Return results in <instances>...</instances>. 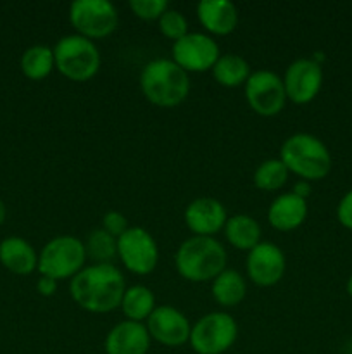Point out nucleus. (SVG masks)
Listing matches in <instances>:
<instances>
[{
    "label": "nucleus",
    "mask_w": 352,
    "mask_h": 354,
    "mask_svg": "<svg viewBox=\"0 0 352 354\" xmlns=\"http://www.w3.org/2000/svg\"><path fill=\"white\" fill-rule=\"evenodd\" d=\"M126 283L123 273L113 263H93L85 266L69 283L72 301L88 313L102 315L117 310L123 301Z\"/></svg>",
    "instance_id": "nucleus-1"
},
{
    "label": "nucleus",
    "mask_w": 352,
    "mask_h": 354,
    "mask_svg": "<svg viewBox=\"0 0 352 354\" xmlns=\"http://www.w3.org/2000/svg\"><path fill=\"white\" fill-rule=\"evenodd\" d=\"M226 249L217 239L193 235L182 242L175 256L179 275L188 282H213L226 268Z\"/></svg>",
    "instance_id": "nucleus-2"
},
{
    "label": "nucleus",
    "mask_w": 352,
    "mask_h": 354,
    "mask_svg": "<svg viewBox=\"0 0 352 354\" xmlns=\"http://www.w3.org/2000/svg\"><path fill=\"white\" fill-rule=\"evenodd\" d=\"M140 88L145 99L157 107H176L188 97L190 78L173 59H154L140 73Z\"/></svg>",
    "instance_id": "nucleus-3"
},
{
    "label": "nucleus",
    "mask_w": 352,
    "mask_h": 354,
    "mask_svg": "<svg viewBox=\"0 0 352 354\" xmlns=\"http://www.w3.org/2000/svg\"><path fill=\"white\" fill-rule=\"evenodd\" d=\"M280 159L290 173L317 182L331 171V154L324 142L311 133H293L280 147Z\"/></svg>",
    "instance_id": "nucleus-4"
},
{
    "label": "nucleus",
    "mask_w": 352,
    "mask_h": 354,
    "mask_svg": "<svg viewBox=\"0 0 352 354\" xmlns=\"http://www.w3.org/2000/svg\"><path fill=\"white\" fill-rule=\"evenodd\" d=\"M55 69L71 82H88L100 69L99 47L81 35H66L55 44Z\"/></svg>",
    "instance_id": "nucleus-5"
},
{
    "label": "nucleus",
    "mask_w": 352,
    "mask_h": 354,
    "mask_svg": "<svg viewBox=\"0 0 352 354\" xmlns=\"http://www.w3.org/2000/svg\"><path fill=\"white\" fill-rule=\"evenodd\" d=\"M85 242L75 235H57L43 245L38 254V272L57 282L78 275L86 263Z\"/></svg>",
    "instance_id": "nucleus-6"
},
{
    "label": "nucleus",
    "mask_w": 352,
    "mask_h": 354,
    "mask_svg": "<svg viewBox=\"0 0 352 354\" xmlns=\"http://www.w3.org/2000/svg\"><path fill=\"white\" fill-rule=\"evenodd\" d=\"M238 337V325L231 315L213 311L192 325L190 346L197 354H224Z\"/></svg>",
    "instance_id": "nucleus-7"
},
{
    "label": "nucleus",
    "mask_w": 352,
    "mask_h": 354,
    "mask_svg": "<svg viewBox=\"0 0 352 354\" xmlns=\"http://www.w3.org/2000/svg\"><path fill=\"white\" fill-rule=\"evenodd\" d=\"M69 21L76 33L93 41L116 31L119 12L109 0H75L69 7Z\"/></svg>",
    "instance_id": "nucleus-8"
},
{
    "label": "nucleus",
    "mask_w": 352,
    "mask_h": 354,
    "mask_svg": "<svg viewBox=\"0 0 352 354\" xmlns=\"http://www.w3.org/2000/svg\"><path fill=\"white\" fill-rule=\"evenodd\" d=\"M117 258L128 272L148 275L159 263V245L150 232L141 227H130L117 239Z\"/></svg>",
    "instance_id": "nucleus-9"
},
{
    "label": "nucleus",
    "mask_w": 352,
    "mask_h": 354,
    "mask_svg": "<svg viewBox=\"0 0 352 354\" xmlns=\"http://www.w3.org/2000/svg\"><path fill=\"white\" fill-rule=\"evenodd\" d=\"M245 99L255 114L264 118L276 116L286 104L283 78L269 69L251 73L245 83Z\"/></svg>",
    "instance_id": "nucleus-10"
},
{
    "label": "nucleus",
    "mask_w": 352,
    "mask_h": 354,
    "mask_svg": "<svg viewBox=\"0 0 352 354\" xmlns=\"http://www.w3.org/2000/svg\"><path fill=\"white\" fill-rule=\"evenodd\" d=\"M173 61L186 73L211 71L219 59V45L213 37L200 31H190L171 47Z\"/></svg>",
    "instance_id": "nucleus-11"
},
{
    "label": "nucleus",
    "mask_w": 352,
    "mask_h": 354,
    "mask_svg": "<svg viewBox=\"0 0 352 354\" xmlns=\"http://www.w3.org/2000/svg\"><path fill=\"white\" fill-rule=\"evenodd\" d=\"M283 85H285L286 99L292 100L293 104L304 106L313 102L323 86V68L311 57L295 59L286 68Z\"/></svg>",
    "instance_id": "nucleus-12"
},
{
    "label": "nucleus",
    "mask_w": 352,
    "mask_h": 354,
    "mask_svg": "<svg viewBox=\"0 0 352 354\" xmlns=\"http://www.w3.org/2000/svg\"><path fill=\"white\" fill-rule=\"evenodd\" d=\"M145 327H147L150 339L166 348H179V346L186 344L190 341V332H192L188 318L169 304L155 308L154 313L148 317Z\"/></svg>",
    "instance_id": "nucleus-13"
},
{
    "label": "nucleus",
    "mask_w": 352,
    "mask_h": 354,
    "mask_svg": "<svg viewBox=\"0 0 352 354\" xmlns=\"http://www.w3.org/2000/svg\"><path fill=\"white\" fill-rule=\"evenodd\" d=\"M286 258L273 242H259L247 254V275L255 286L273 287L283 279Z\"/></svg>",
    "instance_id": "nucleus-14"
},
{
    "label": "nucleus",
    "mask_w": 352,
    "mask_h": 354,
    "mask_svg": "<svg viewBox=\"0 0 352 354\" xmlns=\"http://www.w3.org/2000/svg\"><path fill=\"white\" fill-rule=\"evenodd\" d=\"M185 225L195 235L213 237L217 232L223 230L226 225L228 214L223 204L213 197H199L186 206Z\"/></svg>",
    "instance_id": "nucleus-15"
},
{
    "label": "nucleus",
    "mask_w": 352,
    "mask_h": 354,
    "mask_svg": "<svg viewBox=\"0 0 352 354\" xmlns=\"http://www.w3.org/2000/svg\"><path fill=\"white\" fill-rule=\"evenodd\" d=\"M150 335L145 324L123 320L114 325L104 342L106 354H147L150 349Z\"/></svg>",
    "instance_id": "nucleus-16"
},
{
    "label": "nucleus",
    "mask_w": 352,
    "mask_h": 354,
    "mask_svg": "<svg viewBox=\"0 0 352 354\" xmlns=\"http://www.w3.org/2000/svg\"><path fill=\"white\" fill-rule=\"evenodd\" d=\"M197 17L209 33L217 37L233 33L238 24V10L230 0H200Z\"/></svg>",
    "instance_id": "nucleus-17"
},
{
    "label": "nucleus",
    "mask_w": 352,
    "mask_h": 354,
    "mask_svg": "<svg viewBox=\"0 0 352 354\" xmlns=\"http://www.w3.org/2000/svg\"><path fill=\"white\" fill-rule=\"evenodd\" d=\"M307 218V201L292 192L280 194L269 204L268 221L280 232H292L299 228Z\"/></svg>",
    "instance_id": "nucleus-18"
},
{
    "label": "nucleus",
    "mask_w": 352,
    "mask_h": 354,
    "mask_svg": "<svg viewBox=\"0 0 352 354\" xmlns=\"http://www.w3.org/2000/svg\"><path fill=\"white\" fill-rule=\"evenodd\" d=\"M0 263L14 275L24 277L38 268V254L24 239L7 237L0 242Z\"/></svg>",
    "instance_id": "nucleus-19"
},
{
    "label": "nucleus",
    "mask_w": 352,
    "mask_h": 354,
    "mask_svg": "<svg viewBox=\"0 0 352 354\" xmlns=\"http://www.w3.org/2000/svg\"><path fill=\"white\" fill-rule=\"evenodd\" d=\"M214 301L223 308H235L247 296V283L244 275L238 270L224 268L216 279L213 280L211 287Z\"/></svg>",
    "instance_id": "nucleus-20"
},
{
    "label": "nucleus",
    "mask_w": 352,
    "mask_h": 354,
    "mask_svg": "<svg viewBox=\"0 0 352 354\" xmlns=\"http://www.w3.org/2000/svg\"><path fill=\"white\" fill-rule=\"evenodd\" d=\"M224 237L238 251H251L261 242V225L248 214H235L226 220Z\"/></svg>",
    "instance_id": "nucleus-21"
},
{
    "label": "nucleus",
    "mask_w": 352,
    "mask_h": 354,
    "mask_svg": "<svg viewBox=\"0 0 352 354\" xmlns=\"http://www.w3.org/2000/svg\"><path fill=\"white\" fill-rule=\"evenodd\" d=\"M119 308L126 320L144 324L157 306H155L154 292L147 286L137 283V286L126 287Z\"/></svg>",
    "instance_id": "nucleus-22"
},
{
    "label": "nucleus",
    "mask_w": 352,
    "mask_h": 354,
    "mask_svg": "<svg viewBox=\"0 0 352 354\" xmlns=\"http://www.w3.org/2000/svg\"><path fill=\"white\" fill-rule=\"evenodd\" d=\"M211 73L219 85L235 88V86L247 83L248 76H251V66L242 55L223 54L219 55Z\"/></svg>",
    "instance_id": "nucleus-23"
},
{
    "label": "nucleus",
    "mask_w": 352,
    "mask_h": 354,
    "mask_svg": "<svg viewBox=\"0 0 352 354\" xmlns=\"http://www.w3.org/2000/svg\"><path fill=\"white\" fill-rule=\"evenodd\" d=\"M54 68V50L47 45H33L21 55V71L26 78L35 82L47 78Z\"/></svg>",
    "instance_id": "nucleus-24"
},
{
    "label": "nucleus",
    "mask_w": 352,
    "mask_h": 354,
    "mask_svg": "<svg viewBox=\"0 0 352 354\" xmlns=\"http://www.w3.org/2000/svg\"><path fill=\"white\" fill-rule=\"evenodd\" d=\"M289 175L290 171L283 165L282 159H266L255 168L252 180L257 189L264 190V192H275L285 185Z\"/></svg>",
    "instance_id": "nucleus-25"
},
{
    "label": "nucleus",
    "mask_w": 352,
    "mask_h": 354,
    "mask_svg": "<svg viewBox=\"0 0 352 354\" xmlns=\"http://www.w3.org/2000/svg\"><path fill=\"white\" fill-rule=\"evenodd\" d=\"M86 258L100 263H110L117 256V239L107 234L104 228H97L88 234V239L85 242Z\"/></svg>",
    "instance_id": "nucleus-26"
},
{
    "label": "nucleus",
    "mask_w": 352,
    "mask_h": 354,
    "mask_svg": "<svg viewBox=\"0 0 352 354\" xmlns=\"http://www.w3.org/2000/svg\"><path fill=\"white\" fill-rule=\"evenodd\" d=\"M159 31L164 35L166 38L178 41L179 38H183L185 35H188V21H186L185 14L182 10L176 9H168L161 17H159Z\"/></svg>",
    "instance_id": "nucleus-27"
},
{
    "label": "nucleus",
    "mask_w": 352,
    "mask_h": 354,
    "mask_svg": "<svg viewBox=\"0 0 352 354\" xmlns=\"http://www.w3.org/2000/svg\"><path fill=\"white\" fill-rule=\"evenodd\" d=\"M131 12L144 21H159V17L169 9L168 0H130Z\"/></svg>",
    "instance_id": "nucleus-28"
},
{
    "label": "nucleus",
    "mask_w": 352,
    "mask_h": 354,
    "mask_svg": "<svg viewBox=\"0 0 352 354\" xmlns=\"http://www.w3.org/2000/svg\"><path fill=\"white\" fill-rule=\"evenodd\" d=\"M102 228L113 237L119 239L130 227H128V220L124 214H121L119 211H109V213L104 214Z\"/></svg>",
    "instance_id": "nucleus-29"
},
{
    "label": "nucleus",
    "mask_w": 352,
    "mask_h": 354,
    "mask_svg": "<svg viewBox=\"0 0 352 354\" xmlns=\"http://www.w3.org/2000/svg\"><path fill=\"white\" fill-rule=\"evenodd\" d=\"M337 220L347 230H352V189L344 194L337 206Z\"/></svg>",
    "instance_id": "nucleus-30"
},
{
    "label": "nucleus",
    "mask_w": 352,
    "mask_h": 354,
    "mask_svg": "<svg viewBox=\"0 0 352 354\" xmlns=\"http://www.w3.org/2000/svg\"><path fill=\"white\" fill-rule=\"evenodd\" d=\"M57 283H59L57 280L48 279V277H40L37 282L38 294H41V296H45V297L54 296V294L57 292Z\"/></svg>",
    "instance_id": "nucleus-31"
},
{
    "label": "nucleus",
    "mask_w": 352,
    "mask_h": 354,
    "mask_svg": "<svg viewBox=\"0 0 352 354\" xmlns=\"http://www.w3.org/2000/svg\"><path fill=\"white\" fill-rule=\"evenodd\" d=\"M311 192H313V185H311V182H306V180H297V182L293 183L292 194H295V196L302 197V199L307 201V197L311 196Z\"/></svg>",
    "instance_id": "nucleus-32"
},
{
    "label": "nucleus",
    "mask_w": 352,
    "mask_h": 354,
    "mask_svg": "<svg viewBox=\"0 0 352 354\" xmlns=\"http://www.w3.org/2000/svg\"><path fill=\"white\" fill-rule=\"evenodd\" d=\"M6 216H7V209H6V204H3V201L0 199V225L6 221Z\"/></svg>",
    "instance_id": "nucleus-33"
},
{
    "label": "nucleus",
    "mask_w": 352,
    "mask_h": 354,
    "mask_svg": "<svg viewBox=\"0 0 352 354\" xmlns=\"http://www.w3.org/2000/svg\"><path fill=\"white\" fill-rule=\"evenodd\" d=\"M347 294L352 297V275L349 277V280H347Z\"/></svg>",
    "instance_id": "nucleus-34"
}]
</instances>
